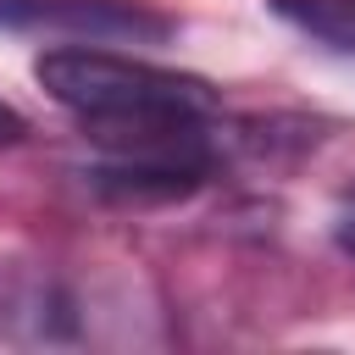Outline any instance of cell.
Returning a JSON list of instances; mask_svg holds the SVG:
<instances>
[{
	"label": "cell",
	"mask_w": 355,
	"mask_h": 355,
	"mask_svg": "<svg viewBox=\"0 0 355 355\" xmlns=\"http://www.w3.org/2000/svg\"><path fill=\"white\" fill-rule=\"evenodd\" d=\"M39 89L105 150L100 189L128 200H172L211 178L222 94L178 67H155L122 50L55 44L33 61Z\"/></svg>",
	"instance_id": "6da1fadb"
},
{
	"label": "cell",
	"mask_w": 355,
	"mask_h": 355,
	"mask_svg": "<svg viewBox=\"0 0 355 355\" xmlns=\"http://www.w3.org/2000/svg\"><path fill=\"white\" fill-rule=\"evenodd\" d=\"M6 22H33V28H67L100 39H166L172 22L133 6V0H0Z\"/></svg>",
	"instance_id": "7a4b0ae2"
},
{
	"label": "cell",
	"mask_w": 355,
	"mask_h": 355,
	"mask_svg": "<svg viewBox=\"0 0 355 355\" xmlns=\"http://www.w3.org/2000/svg\"><path fill=\"white\" fill-rule=\"evenodd\" d=\"M272 11L333 50H355V0H272Z\"/></svg>",
	"instance_id": "3957f363"
},
{
	"label": "cell",
	"mask_w": 355,
	"mask_h": 355,
	"mask_svg": "<svg viewBox=\"0 0 355 355\" xmlns=\"http://www.w3.org/2000/svg\"><path fill=\"white\" fill-rule=\"evenodd\" d=\"M28 139V122H22V111H11L6 100H0V150H11V144H22Z\"/></svg>",
	"instance_id": "277c9868"
},
{
	"label": "cell",
	"mask_w": 355,
	"mask_h": 355,
	"mask_svg": "<svg viewBox=\"0 0 355 355\" xmlns=\"http://www.w3.org/2000/svg\"><path fill=\"white\" fill-rule=\"evenodd\" d=\"M333 239H338V250H344V255H355V211H349V216L333 227Z\"/></svg>",
	"instance_id": "5b68a950"
}]
</instances>
